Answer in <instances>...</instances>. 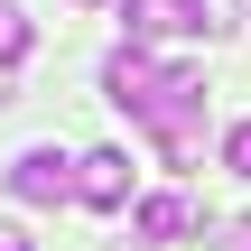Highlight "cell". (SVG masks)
Segmentation results:
<instances>
[{
  "label": "cell",
  "mask_w": 251,
  "mask_h": 251,
  "mask_svg": "<svg viewBox=\"0 0 251 251\" xmlns=\"http://www.w3.org/2000/svg\"><path fill=\"white\" fill-rule=\"evenodd\" d=\"M121 19H130V47H149V37H214L205 0H121Z\"/></svg>",
  "instance_id": "cell-1"
},
{
  "label": "cell",
  "mask_w": 251,
  "mask_h": 251,
  "mask_svg": "<svg viewBox=\"0 0 251 251\" xmlns=\"http://www.w3.org/2000/svg\"><path fill=\"white\" fill-rule=\"evenodd\" d=\"M75 177H84V158H65V149H28V158L9 168V196H19V205H65Z\"/></svg>",
  "instance_id": "cell-2"
},
{
  "label": "cell",
  "mask_w": 251,
  "mask_h": 251,
  "mask_svg": "<svg viewBox=\"0 0 251 251\" xmlns=\"http://www.w3.org/2000/svg\"><path fill=\"white\" fill-rule=\"evenodd\" d=\"M158 84H168V65H149V47H121V56L102 65V93H112V102H121L130 121H140V112L158 102Z\"/></svg>",
  "instance_id": "cell-3"
},
{
  "label": "cell",
  "mask_w": 251,
  "mask_h": 251,
  "mask_svg": "<svg viewBox=\"0 0 251 251\" xmlns=\"http://www.w3.org/2000/svg\"><path fill=\"white\" fill-rule=\"evenodd\" d=\"M75 205H93V214H121V205H130V158H121V149H84Z\"/></svg>",
  "instance_id": "cell-4"
},
{
  "label": "cell",
  "mask_w": 251,
  "mask_h": 251,
  "mask_svg": "<svg viewBox=\"0 0 251 251\" xmlns=\"http://www.w3.org/2000/svg\"><path fill=\"white\" fill-rule=\"evenodd\" d=\"M196 214H186V196H140V242H177Z\"/></svg>",
  "instance_id": "cell-5"
},
{
  "label": "cell",
  "mask_w": 251,
  "mask_h": 251,
  "mask_svg": "<svg viewBox=\"0 0 251 251\" xmlns=\"http://www.w3.org/2000/svg\"><path fill=\"white\" fill-rule=\"evenodd\" d=\"M19 56H28V19H19V9H0V75H9Z\"/></svg>",
  "instance_id": "cell-6"
},
{
  "label": "cell",
  "mask_w": 251,
  "mask_h": 251,
  "mask_svg": "<svg viewBox=\"0 0 251 251\" xmlns=\"http://www.w3.org/2000/svg\"><path fill=\"white\" fill-rule=\"evenodd\" d=\"M224 168H233V177H251V121H233V130H224Z\"/></svg>",
  "instance_id": "cell-7"
},
{
  "label": "cell",
  "mask_w": 251,
  "mask_h": 251,
  "mask_svg": "<svg viewBox=\"0 0 251 251\" xmlns=\"http://www.w3.org/2000/svg\"><path fill=\"white\" fill-rule=\"evenodd\" d=\"M214 251H251V214H233V224L214 233Z\"/></svg>",
  "instance_id": "cell-8"
},
{
  "label": "cell",
  "mask_w": 251,
  "mask_h": 251,
  "mask_svg": "<svg viewBox=\"0 0 251 251\" xmlns=\"http://www.w3.org/2000/svg\"><path fill=\"white\" fill-rule=\"evenodd\" d=\"M0 251H28V242H19V233H9V224H0Z\"/></svg>",
  "instance_id": "cell-9"
},
{
  "label": "cell",
  "mask_w": 251,
  "mask_h": 251,
  "mask_svg": "<svg viewBox=\"0 0 251 251\" xmlns=\"http://www.w3.org/2000/svg\"><path fill=\"white\" fill-rule=\"evenodd\" d=\"M0 102H9V75H0Z\"/></svg>",
  "instance_id": "cell-10"
},
{
  "label": "cell",
  "mask_w": 251,
  "mask_h": 251,
  "mask_svg": "<svg viewBox=\"0 0 251 251\" xmlns=\"http://www.w3.org/2000/svg\"><path fill=\"white\" fill-rule=\"evenodd\" d=\"M0 9H9V0H0Z\"/></svg>",
  "instance_id": "cell-11"
}]
</instances>
